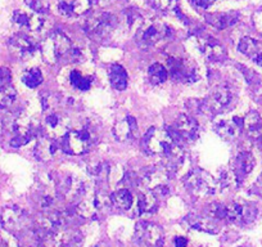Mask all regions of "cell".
<instances>
[{
	"label": "cell",
	"instance_id": "cell-22",
	"mask_svg": "<svg viewBox=\"0 0 262 247\" xmlns=\"http://www.w3.org/2000/svg\"><path fill=\"white\" fill-rule=\"evenodd\" d=\"M58 151H59V145L57 143V140L52 139L47 135L40 138L34 148L35 157L39 161H42V162H48V161L53 160L57 156Z\"/></svg>",
	"mask_w": 262,
	"mask_h": 247
},
{
	"label": "cell",
	"instance_id": "cell-44",
	"mask_svg": "<svg viewBox=\"0 0 262 247\" xmlns=\"http://www.w3.org/2000/svg\"><path fill=\"white\" fill-rule=\"evenodd\" d=\"M36 247H53L50 243H47V242H36Z\"/></svg>",
	"mask_w": 262,
	"mask_h": 247
},
{
	"label": "cell",
	"instance_id": "cell-14",
	"mask_svg": "<svg viewBox=\"0 0 262 247\" xmlns=\"http://www.w3.org/2000/svg\"><path fill=\"white\" fill-rule=\"evenodd\" d=\"M168 69L173 80L179 83H194L198 79V72H196L195 65L189 59L184 58H171L168 59Z\"/></svg>",
	"mask_w": 262,
	"mask_h": 247
},
{
	"label": "cell",
	"instance_id": "cell-41",
	"mask_svg": "<svg viewBox=\"0 0 262 247\" xmlns=\"http://www.w3.org/2000/svg\"><path fill=\"white\" fill-rule=\"evenodd\" d=\"M191 2H193V4L196 7V8L207 9L215 3L216 0H191Z\"/></svg>",
	"mask_w": 262,
	"mask_h": 247
},
{
	"label": "cell",
	"instance_id": "cell-16",
	"mask_svg": "<svg viewBox=\"0 0 262 247\" xmlns=\"http://www.w3.org/2000/svg\"><path fill=\"white\" fill-rule=\"evenodd\" d=\"M200 133V125L194 117L189 115H179L172 123V135L173 138L178 137L179 139L191 142L198 137Z\"/></svg>",
	"mask_w": 262,
	"mask_h": 247
},
{
	"label": "cell",
	"instance_id": "cell-42",
	"mask_svg": "<svg viewBox=\"0 0 262 247\" xmlns=\"http://www.w3.org/2000/svg\"><path fill=\"white\" fill-rule=\"evenodd\" d=\"M188 239L185 238V237H176L175 239H173V247H188Z\"/></svg>",
	"mask_w": 262,
	"mask_h": 247
},
{
	"label": "cell",
	"instance_id": "cell-18",
	"mask_svg": "<svg viewBox=\"0 0 262 247\" xmlns=\"http://www.w3.org/2000/svg\"><path fill=\"white\" fill-rule=\"evenodd\" d=\"M138 133V123L133 116H125L116 121L113 127V137L117 142L126 143L134 139Z\"/></svg>",
	"mask_w": 262,
	"mask_h": 247
},
{
	"label": "cell",
	"instance_id": "cell-12",
	"mask_svg": "<svg viewBox=\"0 0 262 247\" xmlns=\"http://www.w3.org/2000/svg\"><path fill=\"white\" fill-rule=\"evenodd\" d=\"M135 239L140 247H163V231L150 221H139L135 228Z\"/></svg>",
	"mask_w": 262,
	"mask_h": 247
},
{
	"label": "cell",
	"instance_id": "cell-17",
	"mask_svg": "<svg viewBox=\"0 0 262 247\" xmlns=\"http://www.w3.org/2000/svg\"><path fill=\"white\" fill-rule=\"evenodd\" d=\"M9 50L13 55L18 58H29L37 50V44L34 39L25 34H18L12 37L8 43Z\"/></svg>",
	"mask_w": 262,
	"mask_h": 247
},
{
	"label": "cell",
	"instance_id": "cell-47",
	"mask_svg": "<svg viewBox=\"0 0 262 247\" xmlns=\"http://www.w3.org/2000/svg\"><path fill=\"white\" fill-rule=\"evenodd\" d=\"M261 143H262V135H261Z\"/></svg>",
	"mask_w": 262,
	"mask_h": 247
},
{
	"label": "cell",
	"instance_id": "cell-10",
	"mask_svg": "<svg viewBox=\"0 0 262 247\" xmlns=\"http://www.w3.org/2000/svg\"><path fill=\"white\" fill-rule=\"evenodd\" d=\"M44 122H42V128H44V133L47 137L52 138V139H60L64 138V135L70 132L71 128V121L67 115L63 112H59L57 110L45 111Z\"/></svg>",
	"mask_w": 262,
	"mask_h": 247
},
{
	"label": "cell",
	"instance_id": "cell-38",
	"mask_svg": "<svg viewBox=\"0 0 262 247\" xmlns=\"http://www.w3.org/2000/svg\"><path fill=\"white\" fill-rule=\"evenodd\" d=\"M12 85V74L11 70L7 67H0V89H6V88Z\"/></svg>",
	"mask_w": 262,
	"mask_h": 247
},
{
	"label": "cell",
	"instance_id": "cell-43",
	"mask_svg": "<svg viewBox=\"0 0 262 247\" xmlns=\"http://www.w3.org/2000/svg\"><path fill=\"white\" fill-rule=\"evenodd\" d=\"M252 191H253V192L256 193V195L262 196V174H261V175H259V178L257 179L256 183H254L253 190H252Z\"/></svg>",
	"mask_w": 262,
	"mask_h": 247
},
{
	"label": "cell",
	"instance_id": "cell-8",
	"mask_svg": "<svg viewBox=\"0 0 262 247\" xmlns=\"http://www.w3.org/2000/svg\"><path fill=\"white\" fill-rule=\"evenodd\" d=\"M175 138L166 129L161 128H152L147 132L143 138V148L149 155L165 156L172 150L175 146Z\"/></svg>",
	"mask_w": 262,
	"mask_h": 247
},
{
	"label": "cell",
	"instance_id": "cell-46",
	"mask_svg": "<svg viewBox=\"0 0 262 247\" xmlns=\"http://www.w3.org/2000/svg\"><path fill=\"white\" fill-rule=\"evenodd\" d=\"M21 247H32V246H29V244H21Z\"/></svg>",
	"mask_w": 262,
	"mask_h": 247
},
{
	"label": "cell",
	"instance_id": "cell-11",
	"mask_svg": "<svg viewBox=\"0 0 262 247\" xmlns=\"http://www.w3.org/2000/svg\"><path fill=\"white\" fill-rule=\"evenodd\" d=\"M234 100V92L228 84L216 85L208 97L203 100L202 107L210 113H220L230 107Z\"/></svg>",
	"mask_w": 262,
	"mask_h": 247
},
{
	"label": "cell",
	"instance_id": "cell-29",
	"mask_svg": "<svg viewBox=\"0 0 262 247\" xmlns=\"http://www.w3.org/2000/svg\"><path fill=\"white\" fill-rule=\"evenodd\" d=\"M110 83L115 89L125 90L127 88V72L121 65H112L110 69Z\"/></svg>",
	"mask_w": 262,
	"mask_h": 247
},
{
	"label": "cell",
	"instance_id": "cell-13",
	"mask_svg": "<svg viewBox=\"0 0 262 247\" xmlns=\"http://www.w3.org/2000/svg\"><path fill=\"white\" fill-rule=\"evenodd\" d=\"M172 174L170 173L165 165H156L152 168L145 169L140 175V183L148 191H157L162 188H167V183Z\"/></svg>",
	"mask_w": 262,
	"mask_h": 247
},
{
	"label": "cell",
	"instance_id": "cell-27",
	"mask_svg": "<svg viewBox=\"0 0 262 247\" xmlns=\"http://www.w3.org/2000/svg\"><path fill=\"white\" fill-rule=\"evenodd\" d=\"M208 24L213 26L215 29L224 30L228 27L233 26L238 22L239 14L236 12H225V13H213L206 16Z\"/></svg>",
	"mask_w": 262,
	"mask_h": 247
},
{
	"label": "cell",
	"instance_id": "cell-4",
	"mask_svg": "<svg viewBox=\"0 0 262 247\" xmlns=\"http://www.w3.org/2000/svg\"><path fill=\"white\" fill-rule=\"evenodd\" d=\"M117 26V18L107 12H95L85 21V32L88 36L97 42L105 40Z\"/></svg>",
	"mask_w": 262,
	"mask_h": 247
},
{
	"label": "cell",
	"instance_id": "cell-36",
	"mask_svg": "<svg viewBox=\"0 0 262 247\" xmlns=\"http://www.w3.org/2000/svg\"><path fill=\"white\" fill-rule=\"evenodd\" d=\"M70 81L74 85L76 89L82 90H89L90 87H92V79L88 76H84L80 71H72L71 75H70Z\"/></svg>",
	"mask_w": 262,
	"mask_h": 247
},
{
	"label": "cell",
	"instance_id": "cell-23",
	"mask_svg": "<svg viewBox=\"0 0 262 247\" xmlns=\"http://www.w3.org/2000/svg\"><path fill=\"white\" fill-rule=\"evenodd\" d=\"M58 8L64 16H81L90 11L92 0H58Z\"/></svg>",
	"mask_w": 262,
	"mask_h": 247
},
{
	"label": "cell",
	"instance_id": "cell-2",
	"mask_svg": "<svg viewBox=\"0 0 262 247\" xmlns=\"http://www.w3.org/2000/svg\"><path fill=\"white\" fill-rule=\"evenodd\" d=\"M53 183H54L55 195L60 200L67 201L72 205H75L77 201H80L89 193L86 183L82 179L74 175V174H66L64 176H57V178L53 179Z\"/></svg>",
	"mask_w": 262,
	"mask_h": 247
},
{
	"label": "cell",
	"instance_id": "cell-3",
	"mask_svg": "<svg viewBox=\"0 0 262 247\" xmlns=\"http://www.w3.org/2000/svg\"><path fill=\"white\" fill-rule=\"evenodd\" d=\"M183 181L186 190L196 197H207L213 195L219 187L216 179L202 169H194L189 171L184 176Z\"/></svg>",
	"mask_w": 262,
	"mask_h": 247
},
{
	"label": "cell",
	"instance_id": "cell-5",
	"mask_svg": "<svg viewBox=\"0 0 262 247\" xmlns=\"http://www.w3.org/2000/svg\"><path fill=\"white\" fill-rule=\"evenodd\" d=\"M4 130L9 137L12 147H22L31 140L32 125L24 115H11L4 121Z\"/></svg>",
	"mask_w": 262,
	"mask_h": 247
},
{
	"label": "cell",
	"instance_id": "cell-21",
	"mask_svg": "<svg viewBox=\"0 0 262 247\" xmlns=\"http://www.w3.org/2000/svg\"><path fill=\"white\" fill-rule=\"evenodd\" d=\"M243 128V120L238 117L221 118L215 123V132L224 140H233L241 133Z\"/></svg>",
	"mask_w": 262,
	"mask_h": 247
},
{
	"label": "cell",
	"instance_id": "cell-19",
	"mask_svg": "<svg viewBox=\"0 0 262 247\" xmlns=\"http://www.w3.org/2000/svg\"><path fill=\"white\" fill-rule=\"evenodd\" d=\"M13 22L21 29L27 30V31H40L44 25V18L42 14L36 13L34 11H14Z\"/></svg>",
	"mask_w": 262,
	"mask_h": 247
},
{
	"label": "cell",
	"instance_id": "cell-32",
	"mask_svg": "<svg viewBox=\"0 0 262 247\" xmlns=\"http://www.w3.org/2000/svg\"><path fill=\"white\" fill-rule=\"evenodd\" d=\"M148 76L152 84L160 85L167 80L168 77V71L163 65L161 64H153L152 66L148 70Z\"/></svg>",
	"mask_w": 262,
	"mask_h": 247
},
{
	"label": "cell",
	"instance_id": "cell-15",
	"mask_svg": "<svg viewBox=\"0 0 262 247\" xmlns=\"http://www.w3.org/2000/svg\"><path fill=\"white\" fill-rule=\"evenodd\" d=\"M257 209L247 202H233L226 206V220L238 225H247L256 219Z\"/></svg>",
	"mask_w": 262,
	"mask_h": 247
},
{
	"label": "cell",
	"instance_id": "cell-31",
	"mask_svg": "<svg viewBox=\"0 0 262 247\" xmlns=\"http://www.w3.org/2000/svg\"><path fill=\"white\" fill-rule=\"evenodd\" d=\"M111 200H112V205H115L120 210L125 211L133 206L134 198H133V195L127 188H122V190H118L115 193H112Z\"/></svg>",
	"mask_w": 262,
	"mask_h": 247
},
{
	"label": "cell",
	"instance_id": "cell-39",
	"mask_svg": "<svg viewBox=\"0 0 262 247\" xmlns=\"http://www.w3.org/2000/svg\"><path fill=\"white\" fill-rule=\"evenodd\" d=\"M26 4L31 11L42 14L48 9V4L44 0H26Z\"/></svg>",
	"mask_w": 262,
	"mask_h": 247
},
{
	"label": "cell",
	"instance_id": "cell-45",
	"mask_svg": "<svg viewBox=\"0 0 262 247\" xmlns=\"http://www.w3.org/2000/svg\"><path fill=\"white\" fill-rule=\"evenodd\" d=\"M0 247H8V246H7V243H6V242L0 241Z\"/></svg>",
	"mask_w": 262,
	"mask_h": 247
},
{
	"label": "cell",
	"instance_id": "cell-1",
	"mask_svg": "<svg viewBox=\"0 0 262 247\" xmlns=\"http://www.w3.org/2000/svg\"><path fill=\"white\" fill-rule=\"evenodd\" d=\"M41 54L47 64L55 65L63 58L79 57V50L74 49L70 37L62 31H54L41 45Z\"/></svg>",
	"mask_w": 262,
	"mask_h": 247
},
{
	"label": "cell",
	"instance_id": "cell-40",
	"mask_svg": "<svg viewBox=\"0 0 262 247\" xmlns=\"http://www.w3.org/2000/svg\"><path fill=\"white\" fill-rule=\"evenodd\" d=\"M252 21H253V26L259 34L262 35V9H258L252 16Z\"/></svg>",
	"mask_w": 262,
	"mask_h": 247
},
{
	"label": "cell",
	"instance_id": "cell-24",
	"mask_svg": "<svg viewBox=\"0 0 262 247\" xmlns=\"http://www.w3.org/2000/svg\"><path fill=\"white\" fill-rule=\"evenodd\" d=\"M201 50L211 62H221L226 57L225 48L212 37H206L201 42Z\"/></svg>",
	"mask_w": 262,
	"mask_h": 247
},
{
	"label": "cell",
	"instance_id": "cell-26",
	"mask_svg": "<svg viewBox=\"0 0 262 247\" xmlns=\"http://www.w3.org/2000/svg\"><path fill=\"white\" fill-rule=\"evenodd\" d=\"M186 221H188L191 228L206 232V233L216 234L219 233V229H220L219 228L217 220L206 215V214L205 215H189L186 218Z\"/></svg>",
	"mask_w": 262,
	"mask_h": 247
},
{
	"label": "cell",
	"instance_id": "cell-34",
	"mask_svg": "<svg viewBox=\"0 0 262 247\" xmlns=\"http://www.w3.org/2000/svg\"><path fill=\"white\" fill-rule=\"evenodd\" d=\"M42 80H44V77H42L41 71L39 69H30L22 75V81L29 88H37L41 84Z\"/></svg>",
	"mask_w": 262,
	"mask_h": 247
},
{
	"label": "cell",
	"instance_id": "cell-20",
	"mask_svg": "<svg viewBox=\"0 0 262 247\" xmlns=\"http://www.w3.org/2000/svg\"><path fill=\"white\" fill-rule=\"evenodd\" d=\"M254 165H256V160L251 152H241L239 155H236L230 169L236 183L243 181L247 178V175L253 170Z\"/></svg>",
	"mask_w": 262,
	"mask_h": 247
},
{
	"label": "cell",
	"instance_id": "cell-30",
	"mask_svg": "<svg viewBox=\"0 0 262 247\" xmlns=\"http://www.w3.org/2000/svg\"><path fill=\"white\" fill-rule=\"evenodd\" d=\"M158 206V196L152 191H148L147 193H140L139 200H138V208L140 214H150L156 211Z\"/></svg>",
	"mask_w": 262,
	"mask_h": 247
},
{
	"label": "cell",
	"instance_id": "cell-35",
	"mask_svg": "<svg viewBox=\"0 0 262 247\" xmlns=\"http://www.w3.org/2000/svg\"><path fill=\"white\" fill-rule=\"evenodd\" d=\"M16 89L13 87H8L6 89H0V110H8L16 102Z\"/></svg>",
	"mask_w": 262,
	"mask_h": 247
},
{
	"label": "cell",
	"instance_id": "cell-28",
	"mask_svg": "<svg viewBox=\"0 0 262 247\" xmlns=\"http://www.w3.org/2000/svg\"><path fill=\"white\" fill-rule=\"evenodd\" d=\"M243 129L251 137H259V135H262V118L256 111H251L243 118Z\"/></svg>",
	"mask_w": 262,
	"mask_h": 247
},
{
	"label": "cell",
	"instance_id": "cell-6",
	"mask_svg": "<svg viewBox=\"0 0 262 247\" xmlns=\"http://www.w3.org/2000/svg\"><path fill=\"white\" fill-rule=\"evenodd\" d=\"M97 135L92 129H77V130H70L67 134L64 135L62 142V148L66 153L72 156L84 155L94 145Z\"/></svg>",
	"mask_w": 262,
	"mask_h": 247
},
{
	"label": "cell",
	"instance_id": "cell-33",
	"mask_svg": "<svg viewBox=\"0 0 262 247\" xmlns=\"http://www.w3.org/2000/svg\"><path fill=\"white\" fill-rule=\"evenodd\" d=\"M88 171H89L90 176L94 178L97 181H104L110 176L111 168L107 162H98L94 163V165H90Z\"/></svg>",
	"mask_w": 262,
	"mask_h": 247
},
{
	"label": "cell",
	"instance_id": "cell-37",
	"mask_svg": "<svg viewBox=\"0 0 262 247\" xmlns=\"http://www.w3.org/2000/svg\"><path fill=\"white\" fill-rule=\"evenodd\" d=\"M150 3L153 4L155 8H157L158 11L167 12L172 11L173 8L178 4V0H150Z\"/></svg>",
	"mask_w": 262,
	"mask_h": 247
},
{
	"label": "cell",
	"instance_id": "cell-25",
	"mask_svg": "<svg viewBox=\"0 0 262 247\" xmlns=\"http://www.w3.org/2000/svg\"><path fill=\"white\" fill-rule=\"evenodd\" d=\"M238 49L242 54L251 58L253 62L262 66V43L252 39V37H243L239 42Z\"/></svg>",
	"mask_w": 262,
	"mask_h": 247
},
{
	"label": "cell",
	"instance_id": "cell-9",
	"mask_svg": "<svg viewBox=\"0 0 262 247\" xmlns=\"http://www.w3.org/2000/svg\"><path fill=\"white\" fill-rule=\"evenodd\" d=\"M168 27L160 19H147L139 24L137 30V42L143 47H152L168 36Z\"/></svg>",
	"mask_w": 262,
	"mask_h": 247
},
{
	"label": "cell",
	"instance_id": "cell-7",
	"mask_svg": "<svg viewBox=\"0 0 262 247\" xmlns=\"http://www.w3.org/2000/svg\"><path fill=\"white\" fill-rule=\"evenodd\" d=\"M0 224L9 233L19 237L31 228L30 215L18 206H6L0 214Z\"/></svg>",
	"mask_w": 262,
	"mask_h": 247
}]
</instances>
